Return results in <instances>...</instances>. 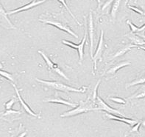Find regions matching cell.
<instances>
[{
    "label": "cell",
    "mask_w": 145,
    "mask_h": 137,
    "mask_svg": "<svg viewBox=\"0 0 145 137\" xmlns=\"http://www.w3.org/2000/svg\"><path fill=\"white\" fill-rule=\"evenodd\" d=\"M17 102V99H10V101H8L7 102H6L5 104V110H10L12 109V107H13V105L15 104V102Z\"/></svg>",
    "instance_id": "484cf974"
},
{
    "label": "cell",
    "mask_w": 145,
    "mask_h": 137,
    "mask_svg": "<svg viewBox=\"0 0 145 137\" xmlns=\"http://www.w3.org/2000/svg\"><path fill=\"white\" fill-rule=\"evenodd\" d=\"M38 53H39V54H40L41 56L43 57V59H44V61L46 62V65H47V67L48 68H49V70H53V71H55V73H58L59 75L61 76H62L63 78H64L66 80H69V79L67 76L65 75V73H63V71H61V70L58 68V66H57L56 64H55V63L53 62H52L51 59H50V58L48 57L46 55V54H44V52L41 51V50H39L38 51Z\"/></svg>",
    "instance_id": "52a82bcc"
},
{
    "label": "cell",
    "mask_w": 145,
    "mask_h": 137,
    "mask_svg": "<svg viewBox=\"0 0 145 137\" xmlns=\"http://www.w3.org/2000/svg\"><path fill=\"white\" fill-rule=\"evenodd\" d=\"M88 33L89 34V39H90V54L91 57L93 56V48H94V21H93V16L92 13H89V18H88Z\"/></svg>",
    "instance_id": "8fae6325"
},
{
    "label": "cell",
    "mask_w": 145,
    "mask_h": 137,
    "mask_svg": "<svg viewBox=\"0 0 145 137\" xmlns=\"http://www.w3.org/2000/svg\"><path fill=\"white\" fill-rule=\"evenodd\" d=\"M144 10H145V7H144Z\"/></svg>",
    "instance_id": "836d02e7"
},
{
    "label": "cell",
    "mask_w": 145,
    "mask_h": 137,
    "mask_svg": "<svg viewBox=\"0 0 145 137\" xmlns=\"http://www.w3.org/2000/svg\"><path fill=\"white\" fill-rule=\"evenodd\" d=\"M103 50H104V31L102 30L101 35H100L99 43H98V46L97 48L95 54H93V56L91 57L92 60L94 62V70H97V63L98 60H102V56H103Z\"/></svg>",
    "instance_id": "8992f818"
},
{
    "label": "cell",
    "mask_w": 145,
    "mask_h": 137,
    "mask_svg": "<svg viewBox=\"0 0 145 137\" xmlns=\"http://www.w3.org/2000/svg\"><path fill=\"white\" fill-rule=\"evenodd\" d=\"M35 80L39 81L40 83L44 84L47 87H50L51 88H53L57 91H61L63 92H74V93H85L87 90V87H83L81 88H76V87H71L69 85H66V84L61 82L58 81H46V80H43L35 78Z\"/></svg>",
    "instance_id": "7a4b0ae2"
},
{
    "label": "cell",
    "mask_w": 145,
    "mask_h": 137,
    "mask_svg": "<svg viewBox=\"0 0 145 137\" xmlns=\"http://www.w3.org/2000/svg\"><path fill=\"white\" fill-rule=\"evenodd\" d=\"M145 84V71L140 73L136 78H135L133 81H131V83L127 84L126 85V88L131 87V86H135L137 85H144Z\"/></svg>",
    "instance_id": "2e32d148"
},
{
    "label": "cell",
    "mask_w": 145,
    "mask_h": 137,
    "mask_svg": "<svg viewBox=\"0 0 145 137\" xmlns=\"http://www.w3.org/2000/svg\"><path fill=\"white\" fill-rule=\"evenodd\" d=\"M94 111H97V105H96V102H94V100L92 99L91 96H89L86 101H80L79 105L76 107L69 111H66L63 114H61V117L64 118V117L74 116H77V115Z\"/></svg>",
    "instance_id": "6da1fadb"
},
{
    "label": "cell",
    "mask_w": 145,
    "mask_h": 137,
    "mask_svg": "<svg viewBox=\"0 0 145 137\" xmlns=\"http://www.w3.org/2000/svg\"><path fill=\"white\" fill-rule=\"evenodd\" d=\"M101 82V79H99V81H97V83L96 84L95 87H94V91H93V93L91 96L92 99L94 100V102H96V100H97V89L98 87H99V85Z\"/></svg>",
    "instance_id": "cb8c5ba5"
},
{
    "label": "cell",
    "mask_w": 145,
    "mask_h": 137,
    "mask_svg": "<svg viewBox=\"0 0 145 137\" xmlns=\"http://www.w3.org/2000/svg\"><path fill=\"white\" fill-rule=\"evenodd\" d=\"M2 68V65L1 64V62H0V68Z\"/></svg>",
    "instance_id": "d6a6232c"
},
{
    "label": "cell",
    "mask_w": 145,
    "mask_h": 137,
    "mask_svg": "<svg viewBox=\"0 0 145 137\" xmlns=\"http://www.w3.org/2000/svg\"><path fill=\"white\" fill-rule=\"evenodd\" d=\"M39 21L44 24H50V25H52L55 28H57V29L61 30H63V31L66 32V33H69L71 36H74L76 39H78L79 37L72 30L71 28H69V26L67 25L65 23H63L61 22H59V21L55 20V19H50V18H46V19H39Z\"/></svg>",
    "instance_id": "3957f363"
},
{
    "label": "cell",
    "mask_w": 145,
    "mask_h": 137,
    "mask_svg": "<svg viewBox=\"0 0 145 137\" xmlns=\"http://www.w3.org/2000/svg\"><path fill=\"white\" fill-rule=\"evenodd\" d=\"M136 48V46H135L134 44H133L132 43H130V44H126V45H125V46L121 47L120 49H119V50L116 51V54L113 56V57L110 59V60H113V59H116V58L123 56L124 54H126L127 52L130 51V50H131V48Z\"/></svg>",
    "instance_id": "9a60e30c"
},
{
    "label": "cell",
    "mask_w": 145,
    "mask_h": 137,
    "mask_svg": "<svg viewBox=\"0 0 145 137\" xmlns=\"http://www.w3.org/2000/svg\"><path fill=\"white\" fill-rule=\"evenodd\" d=\"M96 105H97V111H105L106 113H110V114L120 115V116H123V113H121L120 111L114 109V108L111 107L110 106H109L99 96H97V100H96Z\"/></svg>",
    "instance_id": "5b68a950"
},
{
    "label": "cell",
    "mask_w": 145,
    "mask_h": 137,
    "mask_svg": "<svg viewBox=\"0 0 145 137\" xmlns=\"http://www.w3.org/2000/svg\"><path fill=\"white\" fill-rule=\"evenodd\" d=\"M97 1L98 4H99V5H100V0H97Z\"/></svg>",
    "instance_id": "1f68e13d"
},
{
    "label": "cell",
    "mask_w": 145,
    "mask_h": 137,
    "mask_svg": "<svg viewBox=\"0 0 145 137\" xmlns=\"http://www.w3.org/2000/svg\"><path fill=\"white\" fill-rule=\"evenodd\" d=\"M0 76H3L4 78H5V79H7V80L10 81L12 83H14L15 82V79H14V77H13V74L10 73L8 72H6V71H5V70H0Z\"/></svg>",
    "instance_id": "603a6c76"
},
{
    "label": "cell",
    "mask_w": 145,
    "mask_h": 137,
    "mask_svg": "<svg viewBox=\"0 0 145 137\" xmlns=\"http://www.w3.org/2000/svg\"><path fill=\"white\" fill-rule=\"evenodd\" d=\"M105 116L108 119H111V120L117 121V122H124V123H126V124H129L131 126H133L138 123V121L134 120V119H131V118H126V117L124 116H119L117 115H114V114H110V113H105Z\"/></svg>",
    "instance_id": "7c38bea8"
},
{
    "label": "cell",
    "mask_w": 145,
    "mask_h": 137,
    "mask_svg": "<svg viewBox=\"0 0 145 137\" xmlns=\"http://www.w3.org/2000/svg\"><path fill=\"white\" fill-rule=\"evenodd\" d=\"M11 84H12V85H13V87H14L15 91H16V93L17 97H18V101L20 102L21 105H22V107H23V109L26 111V113H27L29 115H30V116H33V117H35V118H38V117H39V114H36V113H34V112L32 111L31 108L29 107V105H28L26 103V102H24V100L22 99V96H21V94H20V93H19V90H18V89L16 87V85H15V83H12V82H11Z\"/></svg>",
    "instance_id": "30bf717a"
},
{
    "label": "cell",
    "mask_w": 145,
    "mask_h": 137,
    "mask_svg": "<svg viewBox=\"0 0 145 137\" xmlns=\"http://www.w3.org/2000/svg\"><path fill=\"white\" fill-rule=\"evenodd\" d=\"M27 132H24V133H22L20 135H18L17 137H25L27 136Z\"/></svg>",
    "instance_id": "f546056e"
},
{
    "label": "cell",
    "mask_w": 145,
    "mask_h": 137,
    "mask_svg": "<svg viewBox=\"0 0 145 137\" xmlns=\"http://www.w3.org/2000/svg\"><path fill=\"white\" fill-rule=\"evenodd\" d=\"M22 113V112L19 111H14L13 109L6 110L4 113H0V118H4L5 117L7 116H15V115H20Z\"/></svg>",
    "instance_id": "44dd1931"
},
{
    "label": "cell",
    "mask_w": 145,
    "mask_h": 137,
    "mask_svg": "<svg viewBox=\"0 0 145 137\" xmlns=\"http://www.w3.org/2000/svg\"><path fill=\"white\" fill-rule=\"evenodd\" d=\"M109 99L114 102L116 104H121V105H126V101L124 99L120 97H110Z\"/></svg>",
    "instance_id": "d4e9b609"
},
{
    "label": "cell",
    "mask_w": 145,
    "mask_h": 137,
    "mask_svg": "<svg viewBox=\"0 0 145 137\" xmlns=\"http://www.w3.org/2000/svg\"><path fill=\"white\" fill-rule=\"evenodd\" d=\"M113 1H114V0H109L108 2H105V5H103V8H102V10L105 9V8H106V7H108V6L109 5H110V2H112Z\"/></svg>",
    "instance_id": "f1b7e54d"
},
{
    "label": "cell",
    "mask_w": 145,
    "mask_h": 137,
    "mask_svg": "<svg viewBox=\"0 0 145 137\" xmlns=\"http://www.w3.org/2000/svg\"><path fill=\"white\" fill-rule=\"evenodd\" d=\"M136 48H138V49H142V50H144L145 51V46H138V47H136Z\"/></svg>",
    "instance_id": "4dcf8cb0"
},
{
    "label": "cell",
    "mask_w": 145,
    "mask_h": 137,
    "mask_svg": "<svg viewBox=\"0 0 145 137\" xmlns=\"http://www.w3.org/2000/svg\"><path fill=\"white\" fill-rule=\"evenodd\" d=\"M145 97V85H142L136 91L134 94L129 97V99H138Z\"/></svg>",
    "instance_id": "d6986e66"
},
{
    "label": "cell",
    "mask_w": 145,
    "mask_h": 137,
    "mask_svg": "<svg viewBox=\"0 0 145 137\" xmlns=\"http://www.w3.org/2000/svg\"><path fill=\"white\" fill-rule=\"evenodd\" d=\"M43 102H48V103H54V104H61V105H64L69 106V107H72L73 108L77 107V105L75 103H72V102H70L67 100H65L63 99H62L61 97L58 96L57 93H55V96H50V97H47V98L44 99L42 100Z\"/></svg>",
    "instance_id": "9c48e42d"
},
{
    "label": "cell",
    "mask_w": 145,
    "mask_h": 137,
    "mask_svg": "<svg viewBox=\"0 0 145 137\" xmlns=\"http://www.w3.org/2000/svg\"><path fill=\"white\" fill-rule=\"evenodd\" d=\"M125 36H127L131 41V43L133 44H134L136 48L138 46H144V45H145V41L140 36H138V35H136V33H130L127 35H125Z\"/></svg>",
    "instance_id": "5bb4252c"
},
{
    "label": "cell",
    "mask_w": 145,
    "mask_h": 137,
    "mask_svg": "<svg viewBox=\"0 0 145 137\" xmlns=\"http://www.w3.org/2000/svg\"><path fill=\"white\" fill-rule=\"evenodd\" d=\"M47 0H33L31 2L25 5L22 6V7H18L16 9H14L13 11H8L7 12V15H12L15 14V13H20V12H23V11H28V10H30L32 8H34V7H37V6L40 5L41 4L44 3L45 2H46Z\"/></svg>",
    "instance_id": "ba28073f"
},
{
    "label": "cell",
    "mask_w": 145,
    "mask_h": 137,
    "mask_svg": "<svg viewBox=\"0 0 145 137\" xmlns=\"http://www.w3.org/2000/svg\"><path fill=\"white\" fill-rule=\"evenodd\" d=\"M87 36H88V30L86 29V30H85L84 36H83V39H82V41H81L80 44H75V43H73L72 42H69V41L66 40L62 41L63 44H64L65 45H67V46L77 50V52H78V55H79L80 64H81V62H83V57H84V46L85 44H86V42Z\"/></svg>",
    "instance_id": "277c9868"
},
{
    "label": "cell",
    "mask_w": 145,
    "mask_h": 137,
    "mask_svg": "<svg viewBox=\"0 0 145 137\" xmlns=\"http://www.w3.org/2000/svg\"><path fill=\"white\" fill-rule=\"evenodd\" d=\"M121 2V0H114L112 7H111V10H110V17H111V19L113 21H115L116 13L119 11Z\"/></svg>",
    "instance_id": "e0dca14e"
},
{
    "label": "cell",
    "mask_w": 145,
    "mask_h": 137,
    "mask_svg": "<svg viewBox=\"0 0 145 137\" xmlns=\"http://www.w3.org/2000/svg\"><path fill=\"white\" fill-rule=\"evenodd\" d=\"M7 13L5 11V10L4 9V7H2V5L0 3V18H2V19L5 21L7 23L8 26H10V28H12V29H16V27L13 24V23L10 21L9 18L7 17Z\"/></svg>",
    "instance_id": "ac0fdd59"
},
{
    "label": "cell",
    "mask_w": 145,
    "mask_h": 137,
    "mask_svg": "<svg viewBox=\"0 0 145 137\" xmlns=\"http://www.w3.org/2000/svg\"><path fill=\"white\" fill-rule=\"evenodd\" d=\"M128 7L130 8L131 10H132V11H135L136 13H138V14L142 15V16H145V13L142 10L139 9V8H138L137 7H135V6H132V5H128Z\"/></svg>",
    "instance_id": "4316f807"
},
{
    "label": "cell",
    "mask_w": 145,
    "mask_h": 137,
    "mask_svg": "<svg viewBox=\"0 0 145 137\" xmlns=\"http://www.w3.org/2000/svg\"><path fill=\"white\" fill-rule=\"evenodd\" d=\"M57 1H58L59 2H61V3L64 6L65 8H66V9L67 10V11H68V12H69V14L71 15V17H72V18L74 19V20L76 22H77V24H79V25H81V23L79 22V21L77 20V18H76V17H75V16H74V15L73 14V13H72V11H71L68 5H67V3H66V1H65V0H57Z\"/></svg>",
    "instance_id": "7402d4cb"
},
{
    "label": "cell",
    "mask_w": 145,
    "mask_h": 137,
    "mask_svg": "<svg viewBox=\"0 0 145 137\" xmlns=\"http://www.w3.org/2000/svg\"><path fill=\"white\" fill-rule=\"evenodd\" d=\"M141 124H142V123L140 122H138V123H136L135 125L133 126L132 129L130 130L129 133H139V132H138V129H139L140 126H141Z\"/></svg>",
    "instance_id": "83f0119b"
},
{
    "label": "cell",
    "mask_w": 145,
    "mask_h": 137,
    "mask_svg": "<svg viewBox=\"0 0 145 137\" xmlns=\"http://www.w3.org/2000/svg\"><path fill=\"white\" fill-rule=\"evenodd\" d=\"M131 65V62L130 61H121L120 62H118L117 64H116V65H114V66L111 67L109 70H107L105 74L106 75H115L120 69Z\"/></svg>",
    "instance_id": "4fadbf2b"
},
{
    "label": "cell",
    "mask_w": 145,
    "mask_h": 137,
    "mask_svg": "<svg viewBox=\"0 0 145 137\" xmlns=\"http://www.w3.org/2000/svg\"><path fill=\"white\" fill-rule=\"evenodd\" d=\"M127 24L130 26V28H131V33H140V32H143L145 31V24H143L142 27H137V26L135 25L134 24H133L132 22H131L130 20L127 21Z\"/></svg>",
    "instance_id": "ffe728a7"
}]
</instances>
